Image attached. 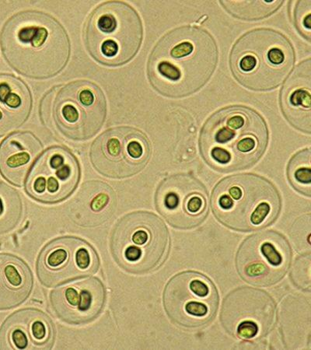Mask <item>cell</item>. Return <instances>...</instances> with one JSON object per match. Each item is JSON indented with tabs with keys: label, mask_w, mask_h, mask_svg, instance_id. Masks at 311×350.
<instances>
[{
	"label": "cell",
	"mask_w": 311,
	"mask_h": 350,
	"mask_svg": "<svg viewBox=\"0 0 311 350\" xmlns=\"http://www.w3.org/2000/svg\"><path fill=\"white\" fill-rule=\"evenodd\" d=\"M219 59L217 42L203 28H174L156 44L147 64L152 88L167 98H182L211 80Z\"/></svg>",
	"instance_id": "6da1fadb"
},
{
	"label": "cell",
	"mask_w": 311,
	"mask_h": 350,
	"mask_svg": "<svg viewBox=\"0 0 311 350\" xmlns=\"http://www.w3.org/2000/svg\"><path fill=\"white\" fill-rule=\"evenodd\" d=\"M0 44L5 61L20 75L45 80L64 70L70 42L60 23L49 14L25 10L5 22Z\"/></svg>",
	"instance_id": "7a4b0ae2"
},
{
	"label": "cell",
	"mask_w": 311,
	"mask_h": 350,
	"mask_svg": "<svg viewBox=\"0 0 311 350\" xmlns=\"http://www.w3.org/2000/svg\"><path fill=\"white\" fill-rule=\"evenodd\" d=\"M269 132L265 118L250 107L232 105L213 113L202 129L201 155L213 170H245L261 160Z\"/></svg>",
	"instance_id": "3957f363"
},
{
	"label": "cell",
	"mask_w": 311,
	"mask_h": 350,
	"mask_svg": "<svg viewBox=\"0 0 311 350\" xmlns=\"http://www.w3.org/2000/svg\"><path fill=\"white\" fill-rule=\"evenodd\" d=\"M211 206L214 216L225 227L250 232L267 228L278 219L282 200L269 180L245 173L220 180L213 191Z\"/></svg>",
	"instance_id": "277c9868"
},
{
	"label": "cell",
	"mask_w": 311,
	"mask_h": 350,
	"mask_svg": "<svg viewBox=\"0 0 311 350\" xmlns=\"http://www.w3.org/2000/svg\"><path fill=\"white\" fill-rule=\"evenodd\" d=\"M296 61L293 44L271 28L247 31L230 54L232 75L241 85L254 92H270L289 76Z\"/></svg>",
	"instance_id": "5b68a950"
},
{
	"label": "cell",
	"mask_w": 311,
	"mask_h": 350,
	"mask_svg": "<svg viewBox=\"0 0 311 350\" xmlns=\"http://www.w3.org/2000/svg\"><path fill=\"white\" fill-rule=\"evenodd\" d=\"M84 42L92 58L110 67L126 65L137 55L144 27L137 11L126 3H101L84 27Z\"/></svg>",
	"instance_id": "8992f818"
},
{
	"label": "cell",
	"mask_w": 311,
	"mask_h": 350,
	"mask_svg": "<svg viewBox=\"0 0 311 350\" xmlns=\"http://www.w3.org/2000/svg\"><path fill=\"white\" fill-rule=\"evenodd\" d=\"M170 234L156 214L137 211L127 214L116 224L111 239L113 258L126 272L149 273L166 261Z\"/></svg>",
	"instance_id": "52a82bcc"
},
{
	"label": "cell",
	"mask_w": 311,
	"mask_h": 350,
	"mask_svg": "<svg viewBox=\"0 0 311 350\" xmlns=\"http://www.w3.org/2000/svg\"><path fill=\"white\" fill-rule=\"evenodd\" d=\"M107 103L103 90L88 81L62 87L54 99L53 116L62 135L73 141H86L103 127Z\"/></svg>",
	"instance_id": "ba28073f"
},
{
	"label": "cell",
	"mask_w": 311,
	"mask_h": 350,
	"mask_svg": "<svg viewBox=\"0 0 311 350\" xmlns=\"http://www.w3.org/2000/svg\"><path fill=\"white\" fill-rule=\"evenodd\" d=\"M148 137L139 129L120 126L107 129L90 148L92 165L103 176L122 179L142 172L150 160Z\"/></svg>",
	"instance_id": "9c48e42d"
},
{
	"label": "cell",
	"mask_w": 311,
	"mask_h": 350,
	"mask_svg": "<svg viewBox=\"0 0 311 350\" xmlns=\"http://www.w3.org/2000/svg\"><path fill=\"white\" fill-rule=\"evenodd\" d=\"M163 306L175 324L188 329L200 328L216 316L219 293L206 275L185 271L169 280L163 292Z\"/></svg>",
	"instance_id": "30bf717a"
},
{
	"label": "cell",
	"mask_w": 311,
	"mask_h": 350,
	"mask_svg": "<svg viewBox=\"0 0 311 350\" xmlns=\"http://www.w3.org/2000/svg\"><path fill=\"white\" fill-rule=\"evenodd\" d=\"M292 251L289 241L277 231L268 230L248 237L236 256V267L247 284L271 286L284 278L289 270Z\"/></svg>",
	"instance_id": "8fae6325"
},
{
	"label": "cell",
	"mask_w": 311,
	"mask_h": 350,
	"mask_svg": "<svg viewBox=\"0 0 311 350\" xmlns=\"http://www.w3.org/2000/svg\"><path fill=\"white\" fill-rule=\"evenodd\" d=\"M100 259L94 248L77 237H62L43 247L37 261L41 284L54 287L98 272Z\"/></svg>",
	"instance_id": "7c38bea8"
},
{
	"label": "cell",
	"mask_w": 311,
	"mask_h": 350,
	"mask_svg": "<svg viewBox=\"0 0 311 350\" xmlns=\"http://www.w3.org/2000/svg\"><path fill=\"white\" fill-rule=\"evenodd\" d=\"M155 205L172 227L193 229L204 222L208 215V191L193 175L173 174L158 186Z\"/></svg>",
	"instance_id": "4fadbf2b"
},
{
	"label": "cell",
	"mask_w": 311,
	"mask_h": 350,
	"mask_svg": "<svg viewBox=\"0 0 311 350\" xmlns=\"http://www.w3.org/2000/svg\"><path fill=\"white\" fill-rule=\"evenodd\" d=\"M275 316V304L268 293L241 287L225 298L220 319L231 336L249 341L267 336L273 329Z\"/></svg>",
	"instance_id": "5bb4252c"
},
{
	"label": "cell",
	"mask_w": 311,
	"mask_h": 350,
	"mask_svg": "<svg viewBox=\"0 0 311 350\" xmlns=\"http://www.w3.org/2000/svg\"><path fill=\"white\" fill-rule=\"evenodd\" d=\"M80 179L81 168L76 157L66 148L53 146L33 167L26 191L38 202L55 204L75 193Z\"/></svg>",
	"instance_id": "9a60e30c"
},
{
	"label": "cell",
	"mask_w": 311,
	"mask_h": 350,
	"mask_svg": "<svg viewBox=\"0 0 311 350\" xmlns=\"http://www.w3.org/2000/svg\"><path fill=\"white\" fill-rule=\"evenodd\" d=\"M105 287L99 279L89 278L54 290L51 306L57 317L70 325L92 323L103 312L106 302Z\"/></svg>",
	"instance_id": "2e32d148"
},
{
	"label": "cell",
	"mask_w": 311,
	"mask_h": 350,
	"mask_svg": "<svg viewBox=\"0 0 311 350\" xmlns=\"http://www.w3.org/2000/svg\"><path fill=\"white\" fill-rule=\"evenodd\" d=\"M55 326L42 310L25 308L11 314L0 329V349H51Z\"/></svg>",
	"instance_id": "e0dca14e"
},
{
	"label": "cell",
	"mask_w": 311,
	"mask_h": 350,
	"mask_svg": "<svg viewBox=\"0 0 311 350\" xmlns=\"http://www.w3.org/2000/svg\"><path fill=\"white\" fill-rule=\"evenodd\" d=\"M282 114L290 125L303 133L311 132L310 59L304 60L294 70L280 94Z\"/></svg>",
	"instance_id": "ac0fdd59"
},
{
	"label": "cell",
	"mask_w": 311,
	"mask_h": 350,
	"mask_svg": "<svg viewBox=\"0 0 311 350\" xmlns=\"http://www.w3.org/2000/svg\"><path fill=\"white\" fill-rule=\"evenodd\" d=\"M116 208V195L110 185L100 180L84 183L70 205L73 222L83 228H95L111 218Z\"/></svg>",
	"instance_id": "d6986e66"
},
{
	"label": "cell",
	"mask_w": 311,
	"mask_h": 350,
	"mask_svg": "<svg viewBox=\"0 0 311 350\" xmlns=\"http://www.w3.org/2000/svg\"><path fill=\"white\" fill-rule=\"evenodd\" d=\"M42 150L41 141L31 132L10 135L0 145V173L10 183L21 187Z\"/></svg>",
	"instance_id": "ffe728a7"
},
{
	"label": "cell",
	"mask_w": 311,
	"mask_h": 350,
	"mask_svg": "<svg viewBox=\"0 0 311 350\" xmlns=\"http://www.w3.org/2000/svg\"><path fill=\"white\" fill-rule=\"evenodd\" d=\"M32 97L20 78L0 75V137L21 127L29 118Z\"/></svg>",
	"instance_id": "44dd1931"
},
{
	"label": "cell",
	"mask_w": 311,
	"mask_h": 350,
	"mask_svg": "<svg viewBox=\"0 0 311 350\" xmlns=\"http://www.w3.org/2000/svg\"><path fill=\"white\" fill-rule=\"evenodd\" d=\"M33 275L18 256L0 254V310L18 307L32 291Z\"/></svg>",
	"instance_id": "7402d4cb"
},
{
	"label": "cell",
	"mask_w": 311,
	"mask_h": 350,
	"mask_svg": "<svg viewBox=\"0 0 311 350\" xmlns=\"http://www.w3.org/2000/svg\"><path fill=\"white\" fill-rule=\"evenodd\" d=\"M22 217L23 202L18 191L0 182V235L13 231Z\"/></svg>",
	"instance_id": "603a6c76"
},
{
	"label": "cell",
	"mask_w": 311,
	"mask_h": 350,
	"mask_svg": "<svg viewBox=\"0 0 311 350\" xmlns=\"http://www.w3.org/2000/svg\"><path fill=\"white\" fill-rule=\"evenodd\" d=\"M284 3V1H220L230 14L243 21L267 18L275 13Z\"/></svg>",
	"instance_id": "cb8c5ba5"
},
{
	"label": "cell",
	"mask_w": 311,
	"mask_h": 350,
	"mask_svg": "<svg viewBox=\"0 0 311 350\" xmlns=\"http://www.w3.org/2000/svg\"><path fill=\"white\" fill-rule=\"evenodd\" d=\"M311 152L310 148L299 150L288 163L287 178L292 187L303 196L311 193Z\"/></svg>",
	"instance_id": "d4e9b609"
},
{
	"label": "cell",
	"mask_w": 311,
	"mask_h": 350,
	"mask_svg": "<svg viewBox=\"0 0 311 350\" xmlns=\"http://www.w3.org/2000/svg\"><path fill=\"white\" fill-rule=\"evenodd\" d=\"M310 7L309 0L296 2L293 14L294 25L298 32L308 42L310 41Z\"/></svg>",
	"instance_id": "484cf974"
}]
</instances>
